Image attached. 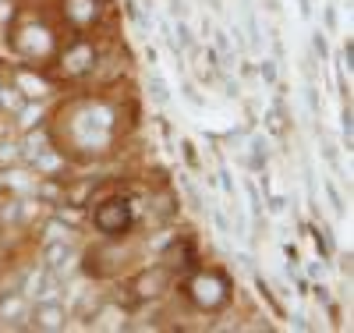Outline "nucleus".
I'll return each instance as SVG.
<instances>
[{"instance_id": "f257e3e1", "label": "nucleus", "mask_w": 354, "mask_h": 333, "mask_svg": "<svg viewBox=\"0 0 354 333\" xmlns=\"http://www.w3.org/2000/svg\"><path fill=\"white\" fill-rule=\"evenodd\" d=\"M28 319H32L36 330H64L68 309L61 305V301H53V298H43V301H36V309L28 312Z\"/></svg>"}, {"instance_id": "f03ea898", "label": "nucleus", "mask_w": 354, "mask_h": 333, "mask_svg": "<svg viewBox=\"0 0 354 333\" xmlns=\"http://www.w3.org/2000/svg\"><path fill=\"white\" fill-rule=\"evenodd\" d=\"M43 259H46V269H53V273H64V269L71 266V259H75V249L68 245V241H50L46 245V252H43Z\"/></svg>"}, {"instance_id": "7ed1b4c3", "label": "nucleus", "mask_w": 354, "mask_h": 333, "mask_svg": "<svg viewBox=\"0 0 354 333\" xmlns=\"http://www.w3.org/2000/svg\"><path fill=\"white\" fill-rule=\"evenodd\" d=\"M21 319H28L25 298L21 294H4V298H0V323H4V326H18Z\"/></svg>"}, {"instance_id": "20e7f679", "label": "nucleus", "mask_w": 354, "mask_h": 333, "mask_svg": "<svg viewBox=\"0 0 354 333\" xmlns=\"http://www.w3.org/2000/svg\"><path fill=\"white\" fill-rule=\"evenodd\" d=\"M57 284H61V280H57V273H53V269H46V273H39L36 277V284H32V294L43 301V298H53L57 294Z\"/></svg>"}, {"instance_id": "39448f33", "label": "nucleus", "mask_w": 354, "mask_h": 333, "mask_svg": "<svg viewBox=\"0 0 354 333\" xmlns=\"http://www.w3.org/2000/svg\"><path fill=\"white\" fill-rule=\"evenodd\" d=\"M149 96H153V103H167L170 100V93H167V82L160 78V75H149Z\"/></svg>"}, {"instance_id": "423d86ee", "label": "nucleus", "mask_w": 354, "mask_h": 333, "mask_svg": "<svg viewBox=\"0 0 354 333\" xmlns=\"http://www.w3.org/2000/svg\"><path fill=\"white\" fill-rule=\"evenodd\" d=\"M252 167H255V170L266 167V142H262V138L252 142Z\"/></svg>"}, {"instance_id": "0eeeda50", "label": "nucleus", "mask_w": 354, "mask_h": 333, "mask_svg": "<svg viewBox=\"0 0 354 333\" xmlns=\"http://www.w3.org/2000/svg\"><path fill=\"white\" fill-rule=\"evenodd\" d=\"M266 120H270V132H277V135L283 132V117H280V107H273L270 114H266Z\"/></svg>"}, {"instance_id": "6e6552de", "label": "nucleus", "mask_w": 354, "mask_h": 333, "mask_svg": "<svg viewBox=\"0 0 354 333\" xmlns=\"http://www.w3.org/2000/svg\"><path fill=\"white\" fill-rule=\"evenodd\" d=\"M262 78H266V82H273V78H277V68H273V60H262Z\"/></svg>"}, {"instance_id": "1a4fd4ad", "label": "nucleus", "mask_w": 354, "mask_h": 333, "mask_svg": "<svg viewBox=\"0 0 354 333\" xmlns=\"http://www.w3.org/2000/svg\"><path fill=\"white\" fill-rule=\"evenodd\" d=\"M326 192H330V202H333V209H337V213H344V202H340L337 188H333V185H326Z\"/></svg>"}, {"instance_id": "9d476101", "label": "nucleus", "mask_w": 354, "mask_h": 333, "mask_svg": "<svg viewBox=\"0 0 354 333\" xmlns=\"http://www.w3.org/2000/svg\"><path fill=\"white\" fill-rule=\"evenodd\" d=\"M312 46H315V53H319V57H326V39H322L319 33H315V39H312Z\"/></svg>"}, {"instance_id": "9b49d317", "label": "nucleus", "mask_w": 354, "mask_h": 333, "mask_svg": "<svg viewBox=\"0 0 354 333\" xmlns=\"http://www.w3.org/2000/svg\"><path fill=\"white\" fill-rule=\"evenodd\" d=\"M170 4H174V15H177V18H185V11H188L185 0H170Z\"/></svg>"}]
</instances>
